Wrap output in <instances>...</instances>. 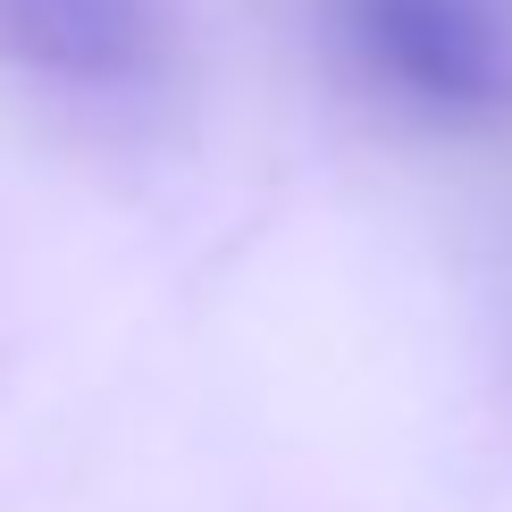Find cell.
<instances>
[{"label": "cell", "mask_w": 512, "mask_h": 512, "mask_svg": "<svg viewBox=\"0 0 512 512\" xmlns=\"http://www.w3.org/2000/svg\"><path fill=\"white\" fill-rule=\"evenodd\" d=\"M0 51L59 84H143L160 59L152 0H0Z\"/></svg>", "instance_id": "7a4b0ae2"}, {"label": "cell", "mask_w": 512, "mask_h": 512, "mask_svg": "<svg viewBox=\"0 0 512 512\" xmlns=\"http://www.w3.org/2000/svg\"><path fill=\"white\" fill-rule=\"evenodd\" d=\"M336 34L420 118L471 126L512 110V0H336Z\"/></svg>", "instance_id": "6da1fadb"}]
</instances>
